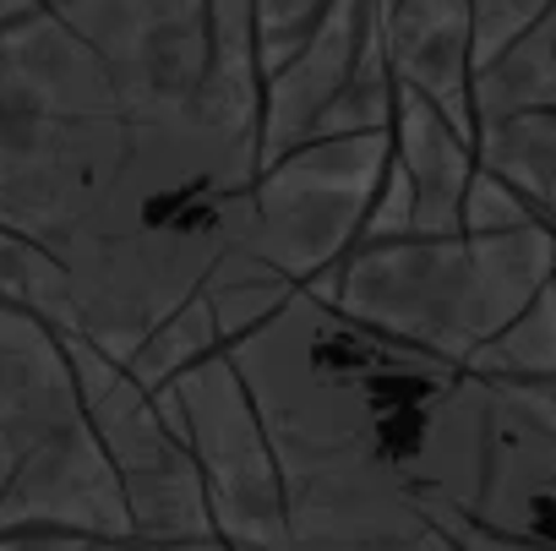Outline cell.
Wrapping results in <instances>:
<instances>
[{
    "label": "cell",
    "instance_id": "cell-1",
    "mask_svg": "<svg viewBox=\"0 0 556 551\" xmlns=\"http://www.w3.org/2000/svg\"><path fill=\"white\" fill-rule=\"evenodd\" d=\"M556 273V229L529 224L513 235H409L355 246L328 279L306 285L333 301L355 328L469 366Z\"/></svg>",
    "mask_w": 556,
    "mask_h": 551
},
{
    "label": "cell",
    "instance_id": "cell-2",
    "mask_svg": "<svg viewBox=\"0 0 556 551\" xmlns=\"http://www.w3.org/2000/svg\"><path fill=\"white\" fill-rule=\"evenodd\" d=\"M388 164H393V132L306 142V148L285 153L251 186L245 251L262 256L295 290L328 279L361 246Z\"/></svg>",
    "mask_w": 556,
    "mask_h": 551
},
{
    "label": "cell",
    "instance_id": "cell-3",
    "mask_svg": "<svg viewBox=\"0 0 556 551\" xmlns=\"http://www.w3.org/2000/svg\"><path fill=\"white\" fill-rule=\"evenodd\" d=\"M61 345H66V361H72L83 415H88L121 491H126L131 535L153 540V546H207V540H218L202 469H197L191 448L180 442V431L164 421L159 399L142 393L131 383V372L115 366L88 339L61 334Z\"/></svg>",
    "mask_w": 556,
    "mask_h": 551
},
{
    "label": "cell",
    "instance_id": "cell-4",
    "mask_svg": "<svg viewBox=\"0 0 556 551\" xmlns=\"http://www.w3.org/2000/svg\"><path fill=\"white\" fill-rule=\"evenodd\" d=\"M164 421L191 448L213 529L229 551H278L285 546V480L267 448L262 415L229 366V355H207L202 366L180 372L164 393H153Z\"/></svg>",
    "mask_w": 556,
    "mask_h": 551
},
{
    "label": "cell",
    "instance_id": "cell-5",
    "mask_svg": "<svg viewBox=\"0 0 556 551\" xmlns=\"http://www.w3.org/2000/svg\"><path fill=\"white\" fill-rule=\"evenodd\" d=\"M131 121H186L207 77V0H61Z\"/></svg>",
    "mask_w": 556,
    "mask_h": 551
},
{
    "label": "cell",
    "instance_id": "cell-6",
    "mask_svg": "<svg viewBox=\"0 0 556 551\" xmlns=\"http://www.w3.org/2000/svg\"><path fill=\"white\" fill-rule=\"evenodd\" d=\"M469 518L496 535L556 540V383H485V459Z\"/></svg>",
    "mask_w": 556,
    "mask_h": 551
},
{
    "label": "cell",
    "instance_id": "cell-7",
    "mask_svg": "<svg viewBox=\"0 0 556 551\" xmlns=\"http://www.w3.org/2000/svg\"><path fill=\"white\" fill-rule=\"evenodd\" d=\"M23 529H61V535H131L126 491L88 426L72 421L55 431L23 475L0 497V535H23Z\"/></svg>",
    "mask_w": 556,
    "mask_h": 551
},
{
    "label": "cell",
    "instance_id": "cell-8",
    "mask_svg": "<svg viewBox=\"0 0 556 551\" xmlns=\"http://www.w3.org/2000/svg\"><path fill=\"white\" fill-rule=\"evenodd\" d=\"M72 421H83V399L61 334L28 312L0 306V497Z\"/></svg>",
    "mask_w": 556,
    "mask_h": 551
},
{
    "label": "cell",
    "instance_id": "cell-9",
    "mask_svg": "<svg viewBox=\"0 0 556 551\" xmlns=\"http://www.w3.org/2000/svg\"><path fill=\"white\" fill-rule=\"evenodd\" d=\"M382 45L393 83L420 93L458 137L475 142V28L469 0H388Z\"/></svg>",
    "mask_w": 556,
    "mask_h": 551
},
{
    "label": "cell",
    "instance_id": "cell-10",
    "mask_svg": "<svg viewBox=\"0 0 556 551\" xmlns=\"http://www.w3.org/2000/svg\"><path fill=\"white\" fill-rule=\"evenodd\" d=\"M371 23V0H333L323 28L312 34V45L273 72L262 88V126H256V164H278L285 153L306 148L323 110L339 99V88L350 83L355 61H361V39Z\"/></svg>",
    "mask_w": 556,
    "mask_h": 551
},
{
    "label": "cell",
    "instance_id": "cell-11",
    "mask_svg": "<svg viewBox=\"0 0 556 551\" xmlns=\"http://www.w3.org/2000/svg\"><path fill=\"white\" fill-rule=\"evenodd\" d=\"M475 142L458 137L420 93L399 88L393 104V170L415 191V235H464V191L475 180Z\"/></svg>",
    "mask_w": 556,
    "mask_h": 551
},
{
    "label": "cell",
    "instance_id": "cell-12",
    "mask_svg": "<svg viewBox=\"0 0 556 551\" xmlns=\"http://www.w3.org/2000/svg\"><path fill=\"white\" fill-rule=\"evenodd\" d=\"M262 88L267 77L256 61L251 0H207V77L191 104V121L229 142H256Z\"/></svg>",
    "mask_w": 556,
    "mask_h": 551
},
{
    "label": "cell",
    "instance_id": "cell-13",
    "mask_svg": "<svg viewBox=\"0 0 556 551\" xmlns=\"http://www.w3.org/2000/svg\"><path fill=\"white\" fill-rule=\"evenodd\" d=\"M518 115H556V0L502 61L475 72V126Z\"/></svg>",
    "mask_w": 556,
    "mask_h": 551
},
{
    "label": "cell",
    "instance_id": "cell-14",
    "mask_svg": "<svg viewBox=\"0 0 556 551\" xmlns=\"http://www.w3.org/2000/svg\"><path fill=\"white\" fill-rule=\"evenodd\" d=\"M480 170L502 175L545 229H556V115H518V121H485L475 132Z\"/></svg>",
    "mask_w": 556,
    "mask_h": 551
},
{
    "label": "cell",
    "instance_id": "cell-15",
    "mask_svg": "<svg viewBox=\"0 0 556 551\" xmlns=\"http://www.w3.org/2000/svg\"><path fill=\"white\" fill-rule=\"evenodd\" d=\"M290 296H295V285L278 279V273H273L262 256H251L245 246H235V251L207 273V285H202V301H207V312H213V323H218L224 350L240 345V339H251Z\"/></svg>",
    "mask_w": 556,
    "mask_h": 551
},
{
    "label": "cell",
    "instance_id": "cell-16",
    "mask_svg": "<svg viewBox=\"0 0 556 551\" xmlns=\"http://www.w3.org/2000/svg\"><path fill=\"white\" fill-rule=\"evenodd\" d=\"M480 383H556V285H545L491 345L464 366Z\"/></svg>",
    "mask_w": 556,
    "mask_h": 551
},
{
    "label": "cell",
    "instance_id": "cell-17",
    "mask_svg": "<svg viewBox=\"0 0 556 551\" xmlns=\"http://www.w3.org/2000/svg\"><path fill=\"white\" fill-rule=\"evenodd\" d=\"M0 306L28 312L55 334H72V279L66 267L28 235L0 224Z\"/></svg>",
    "mask_w": 556,
    "mask_h": 551
},
{
    "label": "cell",
    "instance_id": "cell-18",
    "mask_svg": "<svg viewBox=\"0 0 556 551\" xmlns=\"http://www.w3.org/2000/svg\"><path fill=\"white\" fill-rule=\"evenodd\" d=\"M218 350H224L218 323H213L207 301L197 296V301H186L169 323H159V328L142 339V350L126 361V372H131V383H137L142 393H164L180 372L202 366V361L218 355Z\"/></svg>",
    "mask_w": 556,
    "mask_h": 551
},
{
    "label": "cell",
    "instance_id": "cell-19",
    "mask_svg": "<svg viewBox=\"0 0 556 551\" xmlns=\"http://www.w3.org/2000/svg\"><path fill=\"white\" fill-rule=\"evenodd\" d=\"M333 0H251V23H256V61H262V77L285 72L306 45L312 34L323 28Z\"/></svg>",
    "mask_w": 556,
    "mask_h": 551
},
{
    "label": "cell",
    "instance_id": "cell-20",
    "mask_svg": "<svg viewBox=\"0 0 556 551\" xmlns=\"http://www.w3.org/2000/svg\"><path fill=\"white\" fill-rule=\"evenodd\" d=\"M551 12V0H469V28H475V72L502 61L540 17Z\"/></svg>",
    "mask_w": 556,
    "mask_h": 551
},
{
    "label": "cell",
    "instance_id": "cell-21",
    "mask_svg": "<svg viewBox=\"0 0 556 551\" xmlns=\"http://www.w3.org/2000/svg\"><path fill=\"white\" fill-rule=\"evenodd\" d=\"M529 224H540L534 208H529L502 175H491V170L475 164V180H469V191H464L458 229H464V235H513V229H529Z\"/></svg>",
    "mask_w": 556,
    "mask_h": 551
},
{
    "label": "cell",
    "instance_id": "cell-22",
    "mask_svg": "<svg viewBox=\"0 0 556 551\" xmlns=\"http://www.w3.org/2000/svg\"><path fill=\"white\" fill-rule=\"evenodd\" d=\"M213 546V540H207ZM0 551H202V546H153L137 535H61V529H23L0 535Z\"/></svg>",
    "mask_w": 556,
    "mask_h": 551
},
{
    "label": "cell",
    "instance_id": "cell-23",
    "mask_svg": "<svg viewBox=\"0 0 556 551\" xmlns=\"http://www.w3.org/2000/svg\"><path fill=\"white\" fill-rule=\"evenodd\" d=\"M437 529L453 551H556V540H545V535H529V540L523 535H496V529H480L464 513H442Z\"/></svg>",
    "mask_w": 556,
    "mask_h": 551
},
{
    "label": "cell",
    "instance_id": "cell-24",
    "mask_svg": "<svg viewBox=\"0 0 556 551\" xmlns=\"http://www.w3.org/2000/svg\"><path fill=\"white\" fill-rule=\"evenodd\" d=\"M551 285H556V273H551Z\"/></svg>",
    "mask_w": 556,
    "mask_h": 551
}]
</instances>
